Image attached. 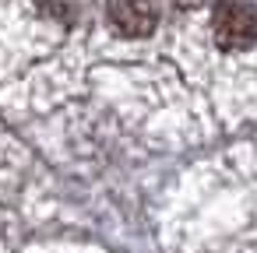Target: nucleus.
<instances>
[{
	"label": "nucleus",
	"mask_w": 257,
	"mask_h": 253,
	"mask_svg": "<svg viewBox=\"0 0 257 253\" xmlns=\"http://www.w3.org/2000/svg\"><path fill=\"white\" fill-rule=\"evenodd\" d=\"M187 193L169 221V253H257V141L201 162Z\"/></svg>",
	"instance_id": "1"
},
{
	"label": "nucleus",
	"mask_w": 257,
	"mask_h": 253,
	"mask_svg": "<svg viewBox=\"0 0 257 253\" xmlns=\"http://www.w3.org/2000/svg\"><path fill=\"white\" fill-rule=\"evenodd\" d=\"M11 172H15V165L8 162V144L0 141V186H4V183L11 179Z\"/></svg>",
	"instance_id": "2"
}]
</instances>
